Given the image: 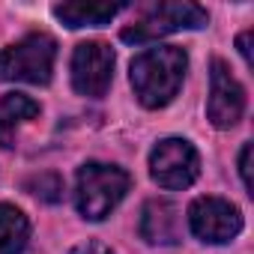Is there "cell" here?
<instances>
[{"label": "cell", "mask_w": 254, "mask_h": 254, "mask_svg": "<svg viewBox=\"0 0 254 254\" xmlns=\"http://www.w3.org/2000/svg\"><path fill=\"white\" fill-rule=\"evenodd\" d=\"M189 54L180 45H156L141 51L129 66V81L144 108L159 111L171 105L186 81Z\"/></svg>", "instance_id": "cell-1"}, {"label": "cell", "mask_w": 254, "mask_h": 254, "mask_svg": "<svg viewBox=\"0 0 254 254\" xmlns=\"http://www.w3.org/2000/svg\"><path fill=\"white\" fill-rule=\"evenodd\" d=\"M129 186H132V177L117 165H105V162L81 165L75 180V206L81 218L87 221L108 218L126 197Z\"/></svg>", "instance_id": "cell-2"}, {"label": "cell", "mask_w": 254, "mask_h": 254, "mask_svg": "<svg viewBox=\"0 0 254 254\" xmlns=\"http://www.w3.org/2000/svg\"><path fill=\"white\" fill-rule=\"evenodd\" d=\"M209 15L203 6L191 3V0H165V3L144 6V12L135 18V24L123 27L120 39L129 45H144L162 36H171L177 30H197L206 27Z\"/></svg>", "instance_id": "cell-3"}, {"label": "cell", "mask_w": 254, "mask_h": 254, "mask_svg": "<svg viewBox=\"0 0 254 254\" xmlns=\"http://www.w3.org/2000/svg\"><path fill=\"white\" fill-rule=\"evenodd\" d=\"M57 60V42L48 33H27L0 51V81L48 84Z\"/></svg>", "instance_id": "cell-4"}, {"label": "cell", "mask_w": 254, "mask_h": 254, "mask_svg": "<svg viewBox=\"0 0 254 254\" xmlns=\"http://www.w3.org/2000/svg\"><path fill=\"white\" fill-rule=\"evenodd\" d=\"M186 218H189V230L206 245H224L242 233L239 206L224 200V197H215V194L194 197Z\"/></svg>", "instance_id": "cell-5"}, {"label": "cell", "mask_w": 254, "mask_h": 254, "mask_svg": "<svg viewBox=\"0 0 254 254\" xmlns=\"http://www.w3.org/2000/svg\"><path fill=\"white\" fill-rule=\"evenodd\" d=\"M200 174V156L186 138H165L150 153V177L168 191L189 189Z\"/></svg>", "instance_id": "cell-6"}, {"label": "cell", "mask_w": 254, "mask_h": 254, "mask_svg": "<svg viewBox=\"0 0 254 254\" xmlns=\"http://www.w3.org/2000/svg\"><path fill=\"white\" fill-rule=\"evenodd\" d=\"M114 51L108 42L90 39L72 51V87L87 99H102L114 81Z\"/></svg>", "instance_id": "cell-7"}, {"label": "cell", "mask_w": 254, "mask_h": 254, "mask_svg": "<svg viewBox=\"0 0 254 254\" xmlns=\"http://www.w3.org/2000/svg\"><path fill=\"white\" fill-rule=\"evenodd\" d=\"M245 114V90L230 72L224 60L209 63V99H206V120L215 129H233Z\"/></svg>", "instance_id": "cell-8"}, {"label": "cell", "mask_w": 254, "mask_h": 254, "mask_svg": "<svg viewBox=\"0 0 254 254\" xmlns=\"http://www.w3.org/2000/svg\"><path fill=\"white\" fill-rule=\"evenodd\" d=\"M138 233L150 245H177L183 239V212L165 197H153L141 209Z\"/></svg>", "instance_id": "cell-9"}, {"label": "cell", "mask_w": 254, "mask_h": 254, "mask_svg": "<svg viewBox=\"0 0 254 254\" xmlns=\"http://www.w3.org/2000/svg\"><path fill=\"white\" fill-rule=\"evenodd\" d=\"M126 6L123 3H102V0H72V3H57L54 6V15L78 30V27H102L108 24L114 15H120Z\"/></svg>", "instance_id": "cell-10"}, {"label": "cell", "mask_w": 254, "mask_h": 254, "mask_svg": "<svg viewBox=\"0 0 254 254\" xmlns=\"http://www.w3.org/2000/svg\"><path fill=\"white\" fill-rule=\"evenodd\" d=\"M39 117V105L24 93H6L0 99V147H15V129Z\"/></svg>", "instance_id": "cell-11"}, {"label": "cell", "mask_w": 254, "mask_h": 254, "mask_svg": "<svg viewBox=\"0 0 254 254\" xmlns=\"http://www.w3.org/2000/svg\"><path fill=\"white\" fill-rule=\"evenodd\" d=\"M27 236H30L27 215L12 203H0V254H21Z\"/></svg>", "instance_id": "cell-12"}, {"label": "cell", "mask_w": 254, "mask_h": 254, "mask_svg": "<svg viewBox=\"0 0 254 254\" xmlns=\"http://www.w3.org/2000/svg\"><path fill=\"white\" fill-rule=\"evenodd\" d=\"M24 189H27L33 197L45 200V203H57V200L63 197V180H60L57 174H39V177H30V180L24 183Z\"/></svg>", "instance_id": "cell-13"}, {"label": "cell", "mask_w": 254, "mask_h": 254, "mask_svg": "<svg viewBox=\"0 0 254 254\" xmlns=\"http://www.w3.org/2000/svg\"><path fill=\"white\" fill-rule=\"evenodd\" d=\"M251 153H254V144H245L242 147V153H239V177H242V186H245V191L251 194Z\"/></svg>", "instance_id": "cell-14"}, {"label": "cell", "mask_w": 254, "mask_h": 254, "mask_svg": "<svg viewBox=\"0 0 254 254\" xmlns=\"http://www.w3.org/2000/svg\"><path fill=\"white\" fill-rule=\"evenodd\" d=\"M69 254H114L105 242H99V239H87V242H81V245H75Z\"/></svg>", "instance_id": "cell-15"}, {"label": "cell", "mask_w": 254, "mask_h": 254, "mask_svg": "<svg viewBox=\"0 0 254 254\" xmlns=\"http://www.w3.org/2000/svg\"><path fill=\"white\" fill-rule=\"evenodd\" d=\"M236 48H239V54H242L245 66L251 69V66H254V57H251V30H245V33H239V36H236Z\"/></svg>", "instance_id": "cell-16"}]
</instances>
